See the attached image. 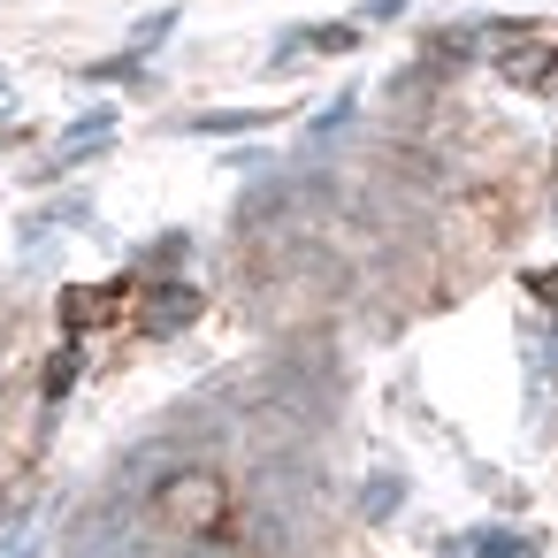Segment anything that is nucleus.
I'll list each match as a JSON object with an SVG mask.
<instances>
[{"mask_svg":"<svg viewBox=\"0 0 558 558\" xmlns=\"http://www.w3.org/2000/svg\"><path fill=\"white\" fill-rule=\"evenodd\" d=\"M154 520L169 535H230V489H222V474H207V466L169 474L154 489Z\"/></svg>","mask_w":558,"mask_h":558,"instance_id":"obj_1","label":"nucleus"},{"mask_svg":"<svg viewBox=\"0 0 558 558\" xmlns=\"http://www.w3.org/2000/svg\"><path fill=\"white\" fill-rule=\"evenodd\" d=\"M550 32L543 24H527V32H512V39H497V77L505 85H527V93H550Z\"/></svg>","mask_w":558,"mask_h":558,"instance_id":"obj_2","label":"nucleus"},{"mask_svg":"<svg viewBox=\"0 0 558 558\" xmlns=\"http://www.w3.org/2000/svg\"><path fill=\"white\" fill-rule=\"evenodd\" d=\"M138 322L169 337V329L199 322V291H192V283H146V291H138Z\"/></svg>","mask_w":558,"mask_h":558,"instance_id":"obj_3","label":"nucleus"},{"mask_svg":"<svg viewBox=\"0 0 558 558\" xmlns=\"http://www.w3.org/2000/svg\"><path fill=\"white\" fill-rule=\"evenodd\" d=\"M116 299H123V283H108V291H93V283L77 291V283H70V291H62V329H70V337H77V329H100Z\"/></svg>","mask_w":558,"mask_h":558,"instance_id":"obj_4","label":"nucleus"},{"mask_svg":"<svg viewBox=\"0 0 558 558\" xmlns=\"http://www.w3.org/2000/svg\"><path fill=\"white\" fill-rule=\"evenodd\" d=\"M260 123H276V116H253V108H230V116H199V131H207V138H238V131H260Z\"/></svg>","mask_w":558,"mask_h":558,"instance_id":"obj_5","label":"nucleus"},{"mask_svg":"<svg viewBox=\"0 0 558 558\" xmlns=\"http://www.w3.org/2000/svg\"><path fill=\"white\" fill-rule=\"evenodd\" d=\"M77 375H85V352H77V344H62V352L47 360V398H62V390H70Z\"/></svg>","mask_w":558,"mask_h":558,"instance_id":"obj_6","label":"nucleus"},{"mask_svg":"<svg viewBox=\"0 0 558 558\" xmlns=\"http://www.w3.org/2000/svg\"><path fill=\"white\" fill-rule=\"evenodd\" d=\"M299 47H314V54H352V47H360V32H352V24H329V32H306Z\"/></svg>","mask_w":558,"mask_h":558,"instance_id":"obj_7","label":"nucleus"},{"mask_svg":"<svg viewBox=\"0 0 558 558\" xmlns=\"http://www.w3.org/2000/svg\"><path fill=\"white\" fill-rule=\"evenodd\" d=\"M398 9H405V0H367L360 16H367V24H383V16H398Z\"/></svg>","mask_w":558,"mask_h":558,"instance_id":"obj_8","label":"nucleus"}]
</instances>
